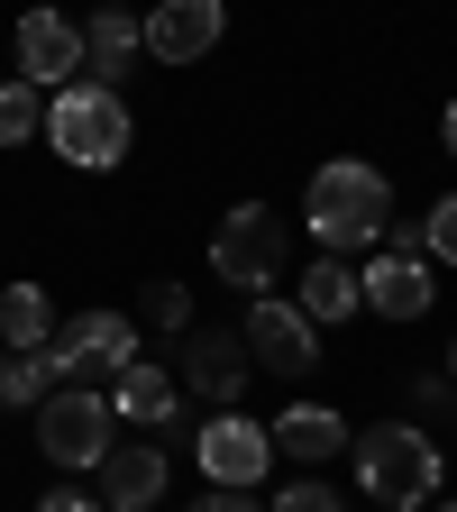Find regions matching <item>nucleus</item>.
Instances as JSON below:
<instances>
[{
    "instance_id": "2eb2a0df",
    "label": "nucleus",
    "mask_w": 457,
    "mask_h": 512,
    "mask_svg": "<svg viewBox=\"0 0 457 512\" xmlns=\"http://www.w3.org/2000/svg\"><path fill=\"white\" fill-rule=\"evenodd\" d=\"M266 439H275V458H293V467H320V458H339V448L357 439L330 403H284V421H266Z\"/></svg>"
},
{
    "instance_id": "a211bd4d",
    "label": "nucleus",
    "mask_w": 457,
    "mask_h": 512,
    "mask_svg": "<svg viewBox=\"0 0 457 512\" xmlns=\"http://www.w3.org/2000/svg\"><path fill=\"white\" fill-rule=\"evenodd\" d=\"M366 293H357V266H348V256H320V266L302 275V320H311V330H320V320H348Z\"/></svg>"
},
{
    "instance_id": "6e6552de",
    "label": "nucleus",
    "mask_w": 457,
    "mask_h": 512,
    "mask_svg": "<svg viewBox=\"0 0 457 512\" xmlns=\"http://www.w3.org/2000/svg\"><path fill=\"white\" fill-rule=\"evenodd\" d=\"M238 339H247V357L266 366V375H311V366H320V330L302 320V302H275V293L247 311Z\"/></svg>"
},
{
    "instance_id": "b1692460",
    "label": "nucleus",
    "mask_w": 457,
    "mask_h": 512,
    "mask_svg": "<svg viewBox=\"0 0 457 512\" xmlns=\"http://www.w3.org/2000/svg\"><path fill=\"white\" fill-rule=\"evenodd\" d=\"M192 512H266V503H256L247 485H211V494H202V503H192Z\"/></svg>"
},
{
    "instance_id": "4468645a",
    "label": "nucleus",
    "mask_w": 457,
    "mask_h": 512,
    "mask_svg": "<svg viewBox=\"0 0 457 512\" xmlns=\"http://www.w3.org/2000/svg\"><path fill=\"white\" fill-rule=\"evenodd\" d=\"M357 293H366V311H375V320H421L439 284H430V266H421V256H394V247H384V256H366Z\"/></svg>"
},
{
    "instance_id": "5701e85b",
    "label": "nucleus",
    "mask_w": 457,
    "mask_h": 512,
    "mask_svg": "<svg viewBox=\"0 0 457 512\" xmlns=\"http://www.w3.org/2000/svg\"><path fill=\"white\" fill-rule=\"evenodd\" d=\"M266 512H339V494L320 485V476H302V485H284V503H266Z\"/></svg>"
},
{
    "instance_id": "dca6fc26",
    "label": "nucleus",
    "mask_w": 457,
    "mask_h": 512,
    "mask_svg": "<svg viewBox=\"0 0 457 512\" xmlns=\"http://www.w3.org/2000/svg\"><path fill=\"white\" fill-rule=\"evenodd\" d=\"M110 421L174 430V421H183V394H174V375H165V366H147V357H128V366H119V394H110Z\"/></svg>"
},
{
    "instance_id": "393cba45",
    "label": "nucleus",
    "mask_w": 457,
    "mask_h": 512,
    "mask_svg": "<svg viewBox=\"0 0 457 512\" xmlns=\"http://www.w3.org/2000/svg\"><path fill=\"white\" fill-rule=\"evenodd\" d=\"M37 512H101V503H92V494H74V485H55V494H46Z\"/></svg>"
},
{
    "instance_id": "412c9836",
    "label": "nucleus",
    "mask_w": 457,
    "mask_h": 512,
    "mask_svg": "<svg viewBox=\"0 0 457 512\" xmlns=\"http://www.w3.org/2000/svg\"><path fill=\"white\" fill-rule=\"evenodd\" d=\"M147 320L183 339V330H192V293H183V284H147Z\"/></svg>"
},
{
    "instance_id": "aec40b11",
    "label": "nucleus",
    "mask_w": 457,
    "mask_h": 512,
    "mask_svg": "<svg viewBox=\"0 0 457 512\" xmlns=\"http://www.w3.org/2000/svg\"><path fill=\"white\" fill-rule=\"evenodd\" d=\"M19 138H46V92L37 83H0V147Z\"/></svg>"
},
{
    "instance_id": "f03ea898",
    "label": "nucleus",
    "mask_w": 457,
    "mask_h": 512,
    "mask_svg": "<svg viewBox=\"0 0 457 512\" xmlns=\"http://www.w3.org/2000/svg\"><path fill=\"white\" fill-rule=\"evenodd\" d=\"M348 448H357V485H366L375 503L412 512V503L439 494V439H430V430H412V421H375V430L348 439Z\"/></svg>"
},
{
    "instance_id": "4be33fe9",
    "label": "nucleus",
    "mask_w": 457,
    "mask_h": 512,
    "mask_svg": "<svg viewBox=\"0 0 457 512\" xmlns=\"http://www.w3.org/2000/svg\"><path fill=\"white\" fill-rule=\"evenodd\" d=\"M421 256H439V266H457V202H439L421 220Z\"/></svg>"
},
{
    "instance_id": "1a4fd4ad",
    "label": "nucleus",
    "mask_w": 457,
    "mask_h": 512,
    "mask_svg": "<svg viewBox=\"0 0 457 512\" xmlns=\"http://www.w3.org/2000/svg\"><path fill=\"white\" fill-rule=\"evenodd\" d=\"M55 357H64V384L119 375L128 357H138V320H128V311H83V320H64V330H55Z\"/></svg>"
},
{
    "instance_id": "20e7f679",
    "label": "nucleus",
    "mask_w": 457,
    "mask_h": 512,
    "mask_svg": "<svg viewBox=\"0 0 457 512\" xmlns=\"http://www.w3.org/2000/svg\"><path fill=\"white\" fill-rule=\"evenodd\" d=\"M211 266H220V284H238V293H266V284L284 275V211L238 202V211L211 229Z\"/></svg>"
},
{
    "instance_id": "f8f14e48",
    "label": "nucleus",
    "mask_w": 457,
    "mask_h": 512,
    "mask_svg": "<svg viewBox=\"0 0 457 512\" xmlns=\"http://www.w3.org/2000/svg\"><path fill=\"white\" fill-rule=\"evenodd\" d=\"M165 494V448L156 439H110L101 448V512H147Z\"/></svg>"
},
{
    "instance_id": "7ed1b4c3",
    "label": "nucleus",
    "mask_w": 457,
    "mask_h": 512,
    "mask_svg": "<svg viewBox=\"0 0 457 512\" xmlns=\"http://www.w3.org/2000/svg\"><path fill=\"white\" fill-rule=\"evenodd\" d=\"M46 138H55V156H64V165L110 174V165L128 156V101H119V92H101V83H64V92L46 101Z\"/></svg>"
},
{
    "instance_id": "9b49d317",
    "label": "nucleus",
    "mask_w": 457,
    "mask_h": 512,
    "mask_svg": "<svg viewBox=\"0 0 457 512\" xmlns=\"http://www.w3.org/2000/svg\"><path fill=\"white\" fill-rule=\"evenodd\" d=\"M220 28H229L220 0H156L147 10V55L156 64H202L220 46Z\"/></svg>"
},
{
    "instance_id": "f3484780",
    "label": "nucleus",
    "mask_w": 457,
    "mask_h": 512,
    "mask_svg": "<svg viewBox=\"0 0 457 512\" xmlns=\"http://www.w3.org/2000/svg\"><path fill=\"white\" fill-rule=\"evenodd\" d=\"M55 384H64V357H55V339L46 348H10V357H0V412H19V403H46L55 394Z\"/></svg>"
},
{
    "instance_id": "a878e982",
    "label": "nucleus",
    "mask_w": 457,
    "mask_h": 512,
    "mask_svg": "<svg viewBox=\"0 0 457 512\" xmlns=\"http://www.w3.org/2000/svg\"><path fill=\"white\" fill-rule=\"evenodd\" d=\"M439 128H448V156H457V101H448V119H439Z\"/></svg>"
},
{
    "instance_id": "cd10ccee",
    "label": "nucleus",
    "mask_w": 457,
    "mask_h": 512,
    "mask_svg": "<svg viewBox=\"0 0 457 512\" xmlns=\"http://www.w3.org/2000/svg\"><path fill=\"white\" fill-rule=\"evenodd\" d=\"M439 512H457V503H439Z\"/></svg>"
},
{
    "instance_id": "bb28decb",
    "label": "nucleus",
    "mask_w": 457,
    "mask_h": 512,
    "mask_svg": "<svg viewBox=\"0 0 457 512\" xmlns=\"http://www.w3.org/2000/svg\"><path fill=\"white\" fill-rule=\"evenodd\" d=\"M448 366H457V339H448Z\"/></svg>"
},
{
    "instance_id": "423d86ee",
    "label": "nucleus",
    "mask_w": 457,
    "mask_h": 512,
    "mask_svg": "<svg viewBox=\"0 0 457 512\" xmlns=\"http://www.w3.org/2000/svg\"><path fill=\"white\" fill-rule=\"evenodd\" d=\"M174 366H183V384H192L211 412H238L247 375H256V357H247L238 330H183V339H174Z\"/></svg>"
},
{
    "instance_id": "9d476101",
    "label": "nucleus",
    "mask_w": 457,
    "mask_h": 512,
    "mask_svg": "<svg viewBox=\"0 0 457 512\" xmlns=\"http://www.w3.org/2000/svg\"><path fill=\"white\" fill-rule=\"evenodd\" d=\"M19 83H37V92L83 83V28L55 19V10H28L19 19Z\"/></svg>"
},
{
    "instance_id": "6ab92c4d",
    "label": "nucleus",
    "mask_w": 457,
    "mask_h": 512,
    "mask_svg": "<svg viewBox=\"0 0 457 512\" xmlns=\"http://www.w3.org/2000/svg\"><path fill=\"white\" fill-rule=\"evenodd\" d=\"M0 339H10L19 357L55 339V302H46V284H10V293H0Z\"/></svg>"
},
{
    "instance_id": "39448f33",
    "label": "nucleus",
    "mask_w": 457,
    "mask_h": 512,
    "mask_svg": "<svg viewBox=\"0 0 457 512\" xmlns=\"http://www.w3.org/2000/svg\"><path fill=\"white\" fill-rule=\"evenodd\" d=\"M37 448L55 467H101V448H110V403L83 394V384H55V394L37 403Z\"/></svg>"
},
{
    "instance_id": "ddd939ff",
    "label": "nucleus",
    "mask_w": 457,
    "mask_h": 512,
    "mask_svg": "<svg viewBox=\"0 0 457 512\" xmlns=\"http://www.w3.org/2000/svg\"><path fill=\"white\" fill-rule=\"evenodd\" d=\"M138 55H147V19H128V10H92L83 19V83L119 92L138 74Z\"/></svg>"
},
{
    "instance_id": "0eeeda50",
    "label": "nucleus",
    "mask_w": 457,
    "mask_h": 512,
    "mask_svg": "<svg viewBox=\"0 0 457 512\" xmlns=\"http://www.w3.org/2000/svg\"><path fill=\"white\" fill-rule=\"evenodd\" d=\"M192 458H202L211 485H256L275 467V439H266V421H247V412H211L202 430H192Z\"/></svg>"
},
{
    "instance_id": "f257e3e1",
    "label": "nucleus",
    "mask_w": 457,
    "mask_h": 512,
    "mask_svg": "<svg viewBox=\"0 0 457 512\" xmlns=\"http://www.w3.org/2000/svg\"><path fill=\"white\" fill-rule=\"evenodd\" d=\"M302 229L320 238V256L375 247L384 229H394V183H384L375 165H357V156L320 165V174H311V192H302Z\"/></svg>"
}]
</instances>
